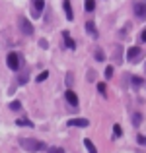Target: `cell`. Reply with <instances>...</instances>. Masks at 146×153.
<instances>
[{
    "label": "cell",
    "instance_id": "1",
    "mask_svg": "<svg viewBox=\"0 0 146 153\" xmlns=\"http://www.w3.org/2000/svg\"><path fill=\"white\" fill-rule=\"evenodd\" d=\"M20 146H22L26 151H31V153L49 149V147H47L43 142H37V140H31V138H20Z\"/></svg>",
    "mask_w": 146,
    "mask_h": 153
},
{
    "label": "cell",
    "instance_id": "2",
    "mask_svg": "<svg viewBox=\"0 0 146 153\" xmlns=\"http://www.w3.org/2000/svg\"><path fill=\"white\" fill-rule=\"evenodd\" d=\"M20 60H22V56H20L18 52H10L8 58H6L8 68H10V70H18V68H20Z\"/></svg>",
    "mask_w": 146,
    "mask_h": 153
},
{
    "label": "cell",
    "instance_id": "3",
    "mask_svg": "<svg viewBox=\"0 0 146 153\" xmlns=\"http://www.w3.org/2000/svg\"><path fill=\"white\" fill-rule=\"evenodd\" d=\"M127 58L131 60V62H140L142 60V49H138V47H131L127 52Z\"/></svg>",
    "mask_w": 146,
    "mask_h": 153
},
{
    "label": "cell",
    "instance_id": "4",
    "mask_svg": "<svg viewBox=\"0 0 146 153\" xmlns=\"http://www.w3.org/2000/svg\"><path fill=\"white\" fill-rule=\"evenodd\" d=\"M43 8H45V2H43V0H35V2L31 4V16H33V18H39Z\"/></svg>",
    "mask_w": 146,
    "mask_h": 153
},
{
    "label": "cell",
    "instance_id": "5",
    "mask_svg": "<svg viewBox=\"0 0 146 153\" xmlns=\"http://www.w3.org/2000/svg\"><path fill=\"white\" fill-rule=\"evenodd\" d=\"M20 25H22V33H26V35H33V25H31L29 22H27L26 18H20Z\"/></svg>",
    "mask_w": 146,
    "mask_h": 153
},
{
    "label": "cell",
    "instance_id": "6",
    "mask_svg": "<svg viewBox=\"0 0 146 153\" xmlns=\"http://www.w3.org/2000/svg\"><path fill=\"white\" fill-rule=\"evenodd\" d=\"M135 16L138 19H144L146 18V4L144 2H136L135 4Z\"/></svg>",
    "mask_w": 146,
    "mask_h": 153
},
{
    "label": "cell",
    "instance_id": "7",
    "mask_svg": "<svg viewBox=\"0 0 146 153\" xmlns=\"http://www.w3.org/2000/svg\"><path fill=\"white\" fill-rule=\"evenodd\" d=\"M68 126H78V128H88V126H90V120H86V118H74V120H68Z\"/></svg>",
    "mask_w": 146,
    "mask_h": 153
},
{
    "label": "cell",
    "instance_id": "8",
    "mask_svg": "<svg viewBox=\"0 0 146 153\" xmlns=\"http://www.w3.org/2000/svg\"><path fill=\"white\" fill-rule=\"evenodd\" d=\"M64 97H66V101L70 103V105H74V107L78 105V97H76V93H74L72 89H66V93H64Z\"/></svg>",
    "mask_w": 146,
    "mask_h": 153
},
{
    "label": "cell",
    "instance_id": "9",
    "mask_svg": "<svg viewBox=\"0 0 146 153\" xmlns=\"http://www.w3.org/2000/svg\"><path fill=\"white\" fill-rule=\"evenodd\" d=\"M62 37H64V41H66V47H68V49H76V43H74V39L68 35V31H64Z\"/></svg>",
    "mask_w": 146,
    "mask_h": 153
},
{
    "label": "cell",
    "instance_id": "10",
    "mask_svg": "<svg viewBox=\"0 0 146 153\" xmlns=\"http://www.w3.org/2000/svg\"><path fill=\"white\" fill-rule=\"evenodd\" d=\"M62 6H64V12H66V19H68V22H72V18H74V16H72L70 2H68V0H64V2H62Z\"/></svg>",
    "mask_w": 146,
    "mask_h": 153
},
{
    "label": "cell",
    "instance_id": "11",
    "mask_svg": "<svg viewBox=\"0 0 146 153\" xmlns=\"http://www.w3.org/2000/svg\"><path fill=\"white\" fill-rule=\"evenodd\" d=\"M86 31H88V33H90L94 39L97 37V31H96V25H94V22H88V23H86Z\"/></svg>",
    "mask_w": 146,
    "mask_h": 153
},
{
    "label": "cell",
    "instance_id": "12",
    "mask_svg": "<svg viewBox=\"0 0 146 153\" xmlns=\"http://www.w3.org/2000/svg\"><path fill=\"white\" fill-rule=\"evenodd\" d=\"M16 124H18V126H27V128H33V122H31V120H27V118H18V120H16Z\"/></svg>",
    "mask_w": 146,
    "mask_h": 153
},
{
    "label": "cell",
    "instance_id": "13",
    "mask_svg": "<svg viewBox=\"0 0 146 153\" xmlns=\"http://www.w3.org/2000/svg\"><path fill=\"white\" fill-rule=\"evenodd\" d=\"M84 146H86V149L90 151V153H97V149H96V146H94V143L90 142V138H86V140H84Z\"/></svg>",
    "mask_w": 146,
    "mask_h": 153
},
{
    "label": "cell",
    "instance_id": "14",
    "mask_svg": "<svg viewBox=\"0 0 146 153\" xmlns=\"http://www.w3.org/2000/svg\"><path fill=\"white\" fill-rule=\"evenodd\" d=\"M84 8H86V12H94L96 10V2L94 0H86V2H84Z\"/></svg>",
    "mask_w": 146,
    "mask_h": 153
},
{
    "label": "cell",
    "instance_id": "15",
    "mask_svg": "<svg viewBox=\"0 0 146 153\" xmlns=\"http://www.w3.org/2000/svg\"><path fill=\"white\" fill-rule=\"evenodd\" d=\"M140 122H142V114H138V112H136V114L132 116V124H135V126H140Z\"/></svg>",
    "mask_w": 146,
    "mask_h": 153
},
{
    "label": "cell",
    "instance_id": "16",
    "mask_svg": "<svg viewBox=\"0 0 146 153\" xmlns=\"http://www.w3.org/2000/svg\"><path fill=\"white\" fill-rule=\"evenodd\" d=\"M10 108H12V111H20V108H22V103H20V101H12Z\"/></svg>",
    "mask_w": 146,
    "mask_h": 153
},
{
    "label": "cell",
    "instance_id": "17",
    "mask_svg": "<svg viewBox=\"0 0 146 153\" xmlns=\"http://www.w3.org/2000/svg\"><path fill=\"white\" fill-rule=\"evenodd\" d=\"M97 91H99L101 95H105V93H107V87H105V83H101V82L97 83Z\"/></svg>",
    "mask_w": 146,
    "mask_h": 153
},
{
    "label": "cell",
    "instance_id": "18",
    "mask_svg": "<svg viewBox=\"0 0 146 153\" xmlns=\"http://www.w3.org/2000/svg\"><path fill=\"white\" fill-rule=\"evenodd\" d=\"M113 134H115V138H119V136L123 134V130H121L119 124H115V126H113Z\"/></svg>",
    "mask_w": 146,
    "mask_h": 153
},
{
    "label": "cell",
    "instance_id": "19",
    "mask_svg": "<svg viewBox=\"0 0 146 153\" xmlns=\"http://www.w3.org/2000/svg\"><path fill=\"white\" fill-rule=\"evenodd\" d=\"M47 78H49V72H41V74H39V76H37V82H39V83H41V82H45V79H47Z\"/></svg>",
    "mask_w": 146,
    "mask_h": 153
},
{
    "label": "cell",
    "instance_id": "20",
    "mask_svg": "<svg viewBox=\"0 0 146 153\" xmlns=\"http://www.w3.org/2000/svg\"><path fill=\"white\" fill-rule=\"evenodd\" d=\"M96 60H99V62H103V60H105V56H103V52H101L99 49H97V51H96Z\"/></svg>",
    "mask_w": 146,
    "mask_h": 153
},
{
    "label": "cell",
    "instance_id": "21",
    "mask_svg": "<svg viewBox=\"0 0 146 153\" xmlns=\"http://www.w3.org/2000/svg\"><path fill=\"white\" fill-rule=\"evenodd\" d=\"M111 76H113V66H107V68H105V78H111Z\"/></svg>",
    "mask_w": 146,
    "mask_h": 153
},
{
    "label": "cell",
    "instance_id": "22",
    "mask_svg": "<svg viewBox=\"0 0 146 153\" xmlns=\"http://www.w3.org/2000/svg\"><path fill=\"white\" fill-rule=\"evenodd\" d=\"M47 153H64V151L60 149V147H49V149H47Z\"/></svg>",
    "mask_w": 146,
    "mask_h": 153
},
{
    "label": "cell",
    "instance_id": "23",
    "mask_svg": "<svg viewBox=\"0 0 146 153\" xmlns=\"http://www.w3.org/2000/svg\"><path fill=\"white\" fill-rule=\"evenodd\" d=\"M94 79H96V72H88V82H94Z\"/></svg>",
    "mask_w": 146,
    "mask_h": 153
},
{
    "label": "cell",
    "instance_id": "24",
    "mask_svg": "<svg viewBox=\"0 0 146 153\" xmlns=\"http://www.w3.org/2000/svg\"><path fill=\"white\" fill-rule=\"evenodd\" d=\"M132 83H135V85H140V83H142V79H140V78H132Z\"/></svg>",
    "mask_w": 146,
    "mask_h": 153
},
{
    "label": "cell",
    "instance_id": "25",
    "mask_svg": "<svg viewBox=\"0 0 146 153\" xmlns=\"http://www.w3.org/2000/svg\"><path fill=\"white\" fill-rule=\"evenodd\" d=\"M39 47H41V49H47L49 45H47V41H39Z\"/></svg>",
    "mask_w": 146,
    "mask_h": 153
},
{
    "label": "cell",
    "instance_id": "26",
    "mask_svg": "<svg viewBox=\"0 0 146 153\" xmlns=\"http://www.w3.org/2000/svg\"><path fill=\"white\" fill-rule=\"evenodd\" d=\"M136 142H138V143H144V136H136Z\"/></svg>",
    "mask_w": 146,
    "mask_h": 153
},
{
    "label": "cell",
    "instance_id": "27",
    "mask_svg": "<svg viewBox=\"0 0 146 153\" xmlns=\"http://www.w3.org/2000/svg\"><path fill=\"white\" fill-rule=\"evenodd\" d=\"M140 39H142V41H146V29L142 31V35H140Z\"/></svg>",
    "mask_w": 146,
    "mask_h": 153
},
{
    "label": "cell",
    "instance_id": "28",
    "mask_svg": "<svg viewBox=\"0 0 146 153\" xmlns=\"http://www.w3.org/2000/svg\"><path fill=\"white\" fill-rule=\"evenodd\" d=\"M144 143H146V138H144Z\"/></svg>",
    "mask_w": 146,
    "mask_h": 153
}]
</instances>
